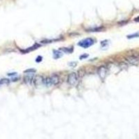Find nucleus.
I'll return each mask as SVG.
<instances>
[{"mask_svg":"<svg viewBox=\"0 0 139 139\" xmlns=\"http://www.w3.org/2000/svg\"><path fill=\"white\" fill-rule=\"evenodd\" d=\"M58 81H59V78H58V76L57 75L48 76V77L43 79L42 80V82L43 83V84L47 86L48 87L56 85L58 83Z\"/></svg>","mask_w":139,"mask_h":139,"instance_id":"1","label":"nucleus"},{"mask_svg":"<svg viewBox=\"0 0 139 139\" xmlns=\"http://www.w3.org/2000/svg\"><path fill=\"white\" fill-rule=\"evenodd\" d=\"M67 83L72 86H75L79 83V76L76 72H72L67 76Z\"/></svg>","mask_w":139,"mask_h":139,"instance_id":"2","label":"nucleus"},{"mask_svg":"<svg viewBox=\"0 0 139 139\" xmlns=\"http://www.w3.org/2000/svg\"><path fill=\"white\" fill-rule=\"evenodd\" d=\"M93 44H94V40L90 38L83 39V40L80 41L79 43H78L79 46L82 47V48H84V49H86V48L90 47V46H92Z\"/></svg>","mask_w":139,"mask_h":139,"instance_id":"3","label":"nucleus"},{"mask_svg":"<svg viewBox=\"0 0 139 139\" xmlns=\"http://www.w3.org/2000/svg\"><path fill=\"white\" fill-rule=\"evenodd\" d=\"M107 68L105 67V66H101L98 68V70H97V74H98L99 76L100 77L101 79L104 80V79L106 78V76L107 75Z\"/></svg>","mask_w":139,"mask_h":139,"instance_id":"4","label":"nucleus"},{"mask_svg":"<svg viewBox=\"0 0 139 139\" xmlns=\"http://www.w3.org/2000/svg\"><path fill=\"white\" fill-rule=\"evenodd\" d=\"M34 79H35V76L33 75H27L25 77V81L27 83L32 84L34 83Z\"/></svg>","mask_w":139,"mask_h":139,"instance_id":"5","label":"nucleus"},{"mask_svg":"<svg viewBox=\"0 0 139 139\" xmlns=\"http://www.w3.org/2000/svg\"><path fill=\"white\" fill-rule=\"evenodd\" d=\"M62 53L60 52L59 51H56V50H54V58L57 59V58H59L60 57L62 56Z\"/></svg>","mask_w":139,"mask_h":139,"instance_id":"6","label":"nucleus"},{"mask_svg":"<svg viewBox=\"0 0 139 139\" xmlns=\"http://www.w3.org/2000/svg\"><path fill=\"white\" fill-rule=\"evenodd\" d=\"M9 83V79H3L2 80H0V85H3V84H7Z\"/></svg>","mask_w":139,"mask_h":139,"instance_id":"7","label":"nucleus"},{"mask_svg":"<svg viewBox=\"0 0 139 139\" xmlns=\"http://www.w3.org/2000/svg\"><path fill=\"white\" fill-rule=\"evenodd\" d=\"M61 50H62V51H63L64 52H65V53H71V52H72V50L73 49L71 48V49H68V48H62V49H61Z\"/></svg>","mask_w":139,"mask_h":139,"instance_id":"8","label":"nucleus"},{"mask_svg":"<svg viewBox=\"0 0 139 139\" xmlns=\"http://www.w3.org/2000/svg\"><path fill=\"white\" fill-rule=\"evenodd\" d=\"M136 37H139V34H132V35H130V36H128L127 38H136Z\"/></svg>","mask_w":139,"mask_h":139,"instance_id":"9","label":"nucleus"},{"mask_svg":"<svg viewBox=\"0 0 139 139\" xmlns=\"http://www.w3.org/2000/svg\"><path fill=\"white\" fill-rule=\"evenodd\" d=\"M36 72V70L34 69H29L27 70H26V71H25V73H27V72Z\"/></svg>","mask_w":139,"mask_h":139,"instance_id":"10","label":"nucleus"},{"mask_svg":"<svg viewBox=\"0 0 139 139\" xmlns=\"http://www.w3.org/2000/svg\"><path fill=\"white\" fill-rule=\"evenodd\" d=\"M38 58H39V59H36V61H37V62H40V61H42V57H41V56H38Z\"/></svg>","mask_w":139,"mask_h":139,"instance_id":"11","label":"nucleus"},{"mask_svg":"<svg viewBox=\"0 0 139 139\" xmlns=\"http://www.w3.org/2000/svg\"><path fill=\"white\" fill-rule=\"evenodd\" d=\"M83 57H84V58H86V57H88V55H85V54H83V55H82L80 58H81V59H83Z\"/></svg>","mask_w":139,"mask_h":139,"instance_id":"12","label":"nucleus"},{"mask_svg":"<svg viewBox=\"0 0 139 139\" xmlns=\"http://www.w3.org/2000/svg\"><path fill=\"white\" fill-rule=\"evenodd\" d=\"M135 21H136V22H139V18H136V19H135Z\"/></svg>","mask_w":139,"mask_h":139,"instance_id":"13","label":"nucleus"}]
</instances>
